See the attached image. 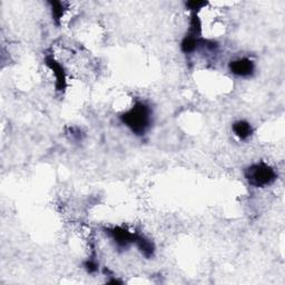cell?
I'll use <instances>...</instances> for the list:
<instances>
[{"mask_svg": "<svg viewBox=\"0 0 285 285\" xmlns=\"http://www.w3.org/2000/svg\"><path fill=\"white\" fill-rule=\"evenodd\" d=\"M122 121L136 135H142L150 124V111L145 104L139 103L122 115Z\"/></svg>", "mask_w": 285, "mask_h": 285, "instance_id": "cell-1", "label": "cell"}, {"mask_svg": "<svg viewBox=\"0 0 285 285\" xmlns=\"http://www.w3.org/2000/svg\"><path fill=\"white\" fill-rule=\"evenodd\" d=\"M245 176L253 186L264 187L274 182L277 174L274 169L267 164H256L246 169Z\"/></svg>", "mask_w": 285, "mask_h": 285, "instance_id": "cell-2", "label": "cell"}, {"mask_svg": "<svg viewBox=\"0 0 285 285\" xmlns=\"http://www.w3.org/2000/svg\"><path fill=\"white\" fill-rule=\"evenodd\" d=\"M108 234L113 237L118 246H123V248H126L128 244L135 242L137 239V234L123 227H114L112 230H108Z\"/></svg>", "mask_w": 285, "mask_h": 285, "instance_id": "cell-3", "label": "cell"}, {"mask_svg": "<svg viewBox=\"0 0 285 285\" xmlns=\"http://www.w3.org/2000/svg\"><path fill=\"white\" fill-rule=\"evenodd\" d=\"M230 70L232 74H234L236 76L248 77V76L252 75V73L254 71V64L248 58L237 59L234 61H231Z\"/></svg>", "mask_w": 285, "mask_h": 285, "instance_id": "cell-4", "label": "cell"}, {"mask_svg": "<svg viewBox=\"0 0 285 285\" xmlns=\"http://www.w3.org/2000/svg\"><path fill=\"white\" fill-rule=\"evenodd\" d=\"M46 63L48 67L53 70V74L56 77V87L58 90H64L66 88V74L64 71L63 66L57 63V61L51 58V57H47Z\"/></svg>", "mask_w": 285, "mask_h": 285, "instance_id": "cell-5", "label": "cell"}, {"mask_svg": "<svg viewBox=\"0 0 285 285\" xmlns=\"http://www.w3.org/2000/svg\"><path fill=\"white\" fill-rule=\"evenodd\" d=\"M233 131H234L235 135L241 140H246L249 139L252 134V127L248 122L240 121L236 122L234 125H233Z\"/></svg>", "mask_w": 285, "mask_h": 285, "instance_id": "cell-6", "label": "cell"}, {"mask_svg": "<svg viewBox=\"0 0 285 285\" xmlns=\"http://www.w3.org/2000/svg\"><path fill=\"white\" fill-rule=\"evenodd\" d=\"M135 243L139 246V249L142 251V253L144 254L146 258H150L154 254V245L149 240L145 239L144 236L137 235V239Z\"/></svg>", "mask_w": 285, "mask_h": 285, "instance_id": "cell-7", "label": "cell"}, {"mask_svg": "<svg viewBox=\"0 0 285 285\" xmlns=\"http://www.w3.org/2000/svg\"><path fill=\"white\" fill-rule=\"evenodd\" d=\"M198 44V38L194 37L191 35H187L184 38V40L182 42V49L184 53H192L196 49V46Z\"/></svg>", "mask_w": 285, "mask_h": 285, "instance_id": "cell-8", "label": "cell"}, {"mask_svg": "<svg viewBox=\"0 0 285 285\" xmlns=\"http://www.w3.org/2000/svg\"><path fill=\"white\" fill-rule=\"evenodd\" d=\"M50 4H51V11H53L54 20L58 23L61 19V17H63V15H64L65 3L59 2V1H54V2H50Z\"/></svg>", "mask_w": 285, "mask_h": 285, "instance_id": "cell-9", "label": "cell"}, {"mask_svg": "<svg viewBox=\"0 0 285 285\" xmlns=\"http://www.w3.org/2000/svg\"><path fill=\"white\" fill-rule=\"evenodd\" d=\"M206 3L207 2L205 1H189L186 3V6L189 9H192V10H195V9H201L202 7L206 6Z\"/></svg>", "mask_w": 285, "mask_h": 285, "instance_id": "cell-10", "label": "cell"}]
</instances>
